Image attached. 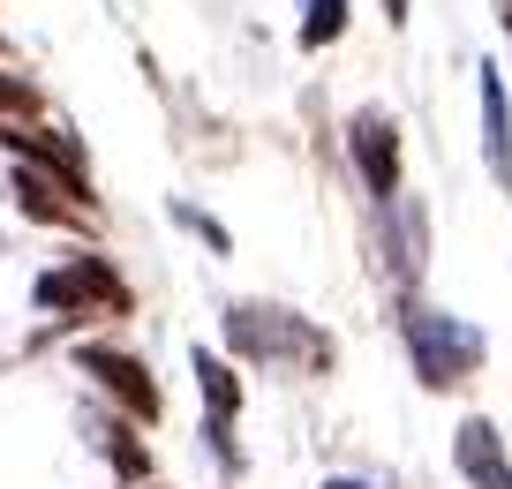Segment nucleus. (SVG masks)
Masks as SVG:
<instances>
[{"label":"nucleus","instance_id":"nucleus-2","mask_svg":"<svg viewBox=\"0 0 512 489\" xmlns=\"http://www.w3.org/2000/svg\"><path fill=\"white\" fill-rule=\"evenodd\" d=\"M226 339H234L249 362H302V369L332 362V339L309 332L294 309H256V301H234V309H226Z\"/></svg>","mask_w":512,"mask_h":489},{"label":"nucleus","instance_id":"nucleus-10","mask_svg":"<svg viewBox=\"0 0 512 489\" xmlns=\"http://www.w3.org/2000/svg\"><path fill=\"white\" fill-rule=\"evenodd\" d=\"M339 31H347V0H309V16H302V46H309V53H324Z\"/></svg>","mask_w":512,"mask_h":489},{"label":"nucleus","instance_id":"nucleus-4","mask_svg":"<svg viewBox=\"0 0 512 489\" xmlns=\"http://www.w3.org/2000/svg\"><path fill=\"white\" fill-rule=\"evenodd\" d=\"M347 158H354V174H362V189L377 196L384 211L400 204V128H392V113L362 106L347 121Z\"/></svg>","mask_w":512,"mask_h":489},{"label":"nucleus","instance_id":"nucleus-12","mask_svg":"<svg viewBox=\"0 0 512 489\" xmlns=\"http://www.w3.org/2000/svg\"><path fill=\"white\" fill-rule=\"evenodd\" d=\"M0 113H8V121H31L38 113V91L23 76H0Z\"/></svg>","mask_w":512,"mask_h":489},{"label":"nucleus","instance_id":"nucleus-3","mask_svg":"<svg viewBox=\"0 0 512 489\" xmlns=\"http://www.w3.org/2000/svg\"><path fill=\"white\" fill-rule=\"evenodd\" d=\"M38 309H53V316H91V309L128 316V286H121V271H113L106 256H68L61 271L38 279Z\"/></svg>","mask_w":512,"mask_h":489},{"label":"nucleus","instance_id":"nucleus-11","mask_svg":"<svg viewBox=\"0 0 512 489\" xmlns=\"http://www.w3.org/2000/svg\"><path fill=\"white\" fill-rule=\"evenodd\" d=\"M106 459H113V474H121V482H144V474H151V452L136 444V429H121V422L106 429Z\"/></svg>","mask_w":512,"mask_h":489},{"label":"nucleus","instance_id":"nucleus-16","mask_svg":"<svg viewBox=\"0 0 512 489\" xmlns=\"http://www.w3.org/2000/svg\"><path fill=\"white\" fill-rule=\"evenodd\" d=\"M505 31H512V0H505Z\"/></svg>","mask_w":512,"mask_h":489},{"label":"nucleus","instance_id":"nucleus-14","mask_svg":"<svg viewBox=\"0 0 512 489\" xmlns=\"http://www.w3.org/2000/svg\"><path fill=\"white\" fill-rule=\"evenodd\" d=\"M407 8H415V0H384V23H407Z\"/></svg>","mask_w":512,"mask_h":489},{"label":"nucleus","instance_id":"nucleus-5","mask_svg":"<svg viewBox=\"0 0 512 489\" xmlns=\"http://www.w3.org/2000/svg\"><path fill=\"white\" fill-rule=\"evenodd\" d=\"M76 369L98 384V392L121 399V414H136V422H159V384H151V369L136 362V354H121V347H76Z\"/></svg>","mask_w":512,"mask_h":489},{"label":"nucleus","instance_id":"nucleus-6","mask_svg":"<svg viewBox=\"0 0 512 489\" xmlns=\"http://www.w3.org/2000/svg\"><path fill=\"white\" fill-rule=\"evenodd\" d=\"M452 467L467 474L475 489H512V459H505V437H497L482 414H467L460 429H452Z\"/></svg>","mask_w":512,"mask_h":489},{"label":"nucleus","instance_id":"nucleus-1","mask_svg":"<svg viewBox=\"0 0 512 489\" xmlns=\"http://www.w3.org/2000/svg\"><path fill=\"white\" fill-rule=\"evenodd\" d=\"M400 339L407 354H415V377L430 384V392H452V384H467L482 369V332H467L460 316L430 309L422 294L400 301Z\"/></svg>","mask_w":512,"mask_h":489},{"label":"nucleus","instance_id":"nucleus-13","mask_svg":"<svg viewBox=\"0 0 512 489\" xmlns=\"http://www.w3.org/2000/svg\"><path fill=\"white\" fill-rule=\"evenodd\" d=\"M174 219H181V226H196V234H204L211 249L226 256V226H219V219H204V211H196V204H174Z\"/></svg>","mask_w":512,"mask_h":489},{"label":"nucleus","instance_id":"nucleus-8","mask_svg":"<svg viewBox=\"0 0 512 489\" xmlns=\"http://www.w3.org/2000/svg\"><path fill=\"white\" fill-rule=\"evenodd\" d=\"M8 189H16V211H23V219H38V226H83V204H76L53 174H38V166H16V181H8Z\"/></svg>","mask_w":512,"mask_h":489},{"label":"nucleus","instance_id":"nucleus-9","mask_svg":"<svg viewBox=\"0 0 512 489\" xmlns=\"http://www.w3.org/2000/svg\"><path fill=\"white\" fill-rule=\"evenodd\" d=\"M189 362H196V392H204L211 422L234 429V414H241V377H234V362H219V354H204V347H196Z\"/></svg>","mask_w":512,"mask_h":489},{"label":"nucleus","instance_id":"nucleus-7","mask_svg":"<svg viewBox=\"0 0 512 489\" xmlns=\"http://www.w3.org/2000/svg\"><path fill=\"white\" fill-rule=\"evenodd\" d=\"M475 91H482V158H490L497 181H512V106H505V76H497V61L475 68Z\"/></svg>","mask_w":512,"mask_h":489},{"label":"nucleus","instance_id":"nucleus-15","mask_svg":"<svg viewBox=\"0 0 512 489\" xmlns=\"http://www.w3.org/2000/svg\"><path fill=\"white\" fill-rule=\"evenodd\" d=\"M324 489H369V482H347V474H339V482H324Z\"/></svg>","mask_w":512,"mask_h":489}]
</instances>
